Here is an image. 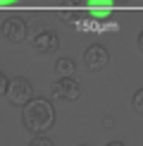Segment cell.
I'll return each mask as SVG.
<instances>
[{"label": "cell", "instance_id": "obj_1", "mask_svg": "<svg viewBox=\"0 0 143 146\" xmlns=\"http://www.w3.org/2000/svg\"><path fill=\"white\" fill-rule=\"evenodd\" d=\"M22 125L31 134H45L55 127V108L48 98H29L22 106Z\"/></svg>", "mask_w": 143, "mask_h": 146}, {"label": "cell", "instance_id": "obj_2", "mask_svg": "<svg viewBox=\"0 0 143 146\" xmlns=\"http://www.w3.org/2000/svg\"><path fill=\"white\" fill-rule=\"evenodd\" d=\"M3 96L10 101V106L22 108L24 103H26V101L33 96V86H31V82H29V79H24V77H14V79H7Z\"/></svg>", "mask_w": 143, "mask_h": 146}, {"label": "cell", "instance_id": "obj_3", "mask_svg": "<svg viewBox=\"0 0 143 146\" xmlns=\"http://www.w3.org/2000/svg\"><path fill=\"white\" fill-rule=\"evenodd\" d=\"M50 96L60 101H67V103H74L81 98V84L74 77H60L57 82L50 84Z\"/></svg>", "mask_w": 143, "mask_h": 146}, {"label": "cell", "instance_id": "obj_4", "mask_svg": "<svg viewBox=\"0 0 143 146\" xmlns=\"http://www.w3.org/2000/svg\"><path fill=\"white\" fill-rule=\"evenodd\" d=\"M83 65H86L88 72H100V70H105L107 65H110V53H107V48L100 46V43L88 46L86 53H83Z\"/></svg>", "mask_w": 143, "mask_h": 146}, {"label": "cell", "instance_id": "obj_5", "mask_svg": "<svg viewBox=\"0 0 143 146\" xmlns=\"http://www.w3.org/2000/svg\"><path fill=\"white\" fill-rule=\"evenodd\" d=\"M0 29H3V36L10 41V43H24L26 41V22L19 19V17H5L0 22Z\"/></svg>", "mask_w": 143, "mask_h": 146}, {"label": "cell", "instance_id": "obj_6", "mask_svg": "<svg viewBox=\"0 0 143 146\" xmlns=\"http://www.w3.org/2000/svg\"><path fill=\"white\" fill-rule=\"evenodd\" d=\"M60 17L64 24H81L88 17L86 0H64V5L60 7Z\"/></svg>", "mask_w": 143, "mask_h": 146}, {"label": "cell", "instance_id": "obj_7", "mask_svg": "<svg viewBox=\"0 0 143 146\" xmlns=\"http://www.w3.org/2000/svg\"><path fill=\"white\" fill-rule=\"evenodd\" d=\"M60 46V38L55 31H50V29H43V31H38L31 38V48L36 53H55Z\"/></svg>", "mask_w": 143, "mask_h": 146}, {"label": "cell", "instance_id": "obj_8", "mask_svg": "<svg viewBox=\"0 0 143 146\" xmlns=\"http://www.w3.org/2000/svg\"><path fill=\"white\" fill-rule=\"evenodd\" d=\"M112 10H115V0H86L88 17H93V19H98V22L107 19V17L112 15Z\"/></svg>", "mask_w": 143, "mask_h": 146}, {"label": "cell", "instance_id": "obj_9", "mask_svg": "<svg viewBox=\"0 0 143 146\" xmlns=\"http://www.w3.org/2000/svg\"><path fill=\"white\" fill-rule=\"evenodd\" d=\"M55 72H57V77H74L76 74V62L72 58H57Z\"/></svg>", "mask_w": 143, "mask_h": 146}, {"label": "cell", "instance_id": "obj_10", "mask_svg": "<svg viewBox=\"0 0 143 146\" xmlns=\"http://www.w3.org/2000/svg\"><path fill=\"white\" fill-rule=\"evenodd\" d=\"M131 106H134V110L143 117V89H138V91L134 94V101H131Z\"/></svg>", "mask_w": 143, "mask_h": 146}, {"label": "cell", "instance_id": "obj_11", "mask_svg": "<svg viewBox=\"0 0 143 146\" xmlns=\"http://www.w3.org/2000/svg\"><path fill=\"white\" fill-rule=\"evenodd\" d=\"M31 144H33V146H38V144H52V141H50V139H45V137H36Z\"/></svg>", "mask_w": 143, "mask_h": 146}, {"label": "cell", "instance_id": "obj_12", "mask_svg": "<svg viewBox=\"0 0 143 146\" xmlns=\"http://www.w3.org/2000/svg\"><path fill=\"white\" fill-rule=\"evenodd\" d=\"M5 84H7V77L0 72V96H3V91H5Z\"/></svg>", "mask_w": 143, "mask_h": 146}, {"label": "cell", "instance_id": "obj_13", "mask_svg": "<svg viewBox=\"0 0 143 146\" xmlns=\"http://www.w3.org/2000/svg\"><path fill=\"white\" fill-rule=\"evenodd\" d=\"M17 0H0V7H10V5H14Z\"/></svg>", "mask_w": 143, "mask_h": 146}, {"label": "cell", "instance_id": "obj_14", "mask_svg": "<svg viewBox=\"0 0 143 146\" xmlns=\"http://www.w3.org/2000/svg\"><path fill=\"white\" fill-rule=\"evenodd\" d=\"M138 48L143 50V29H141V34H138Z\"/></svg>", "mask_w": 143, "mask_h": 146}, {"label": "cell", "instance_id": "obj_15", "mask_svg": "<svg viewBox=\"0 0 143 146\" xmlns=\"http://www.w3.org/2000/svg\"><path fill=\"white\" fill-rule=\"evenodd\" d=\"M115 3H129V0H115Z\"/></svg>", "mask_w": 143, "mask_h": 146}, {"label": "cell", "instance_id": "obj_16", "mask_svg": "<svg viewBox=\"0 0 143 146\" xmlns=\"http://www.w3.org/2000/svg\"><path fill=\"white\" fill-rule=\"evenodd\" d=\"M0 22H3V17H0Z\"/></svg>", "mask_w": 143, "mask_h": 146}]
</instances>
